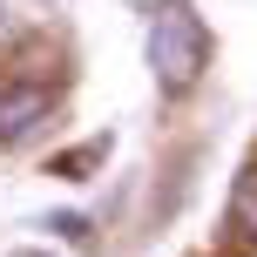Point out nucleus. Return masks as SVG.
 I'll use <instances>...</instances> for the list:
<instances>
[{
  "instance_id": "obj_1",
  "label": "nucleus",
  "mask_w": 257,
  "mask_h": 257,
  "mask_svg": "<svg viewBox=\"0 0 257 257\" xmlns=\"http://www.w3.org/2000/svg\"><path fill=\"white\" fill-rule=\"evenodd\" d=\"M149 68H156V81H163V95H190L196 81H203L210 34H203V21H196L190 7L169 0V7L149 21Z\"/></svg>"
},
{
  "instance_id": "obj_2",
  "label": "nucleus",
  "mask_w": 257,
  "mask_h": 257,
  "mask_svg": "<svg viewBox=\"0 0 257 257\" xmlns=\"http://www.w3.org/2000/svg\"><path fill=\"white\" fill-rule=\"evenodd\" d=\"M48 115H54V95L41 88V81H7V88H0V149L27 142Z\"/></svg>"
},
{
  "instance_id": "obj_3",
  "label": "nucleus",
  "mask_w": 257,
  "mask_h": 257,
  "mask_svg": "<svg viewBox=\"0 0 257 257\" xmlns=\"http://www.w3.org/2000/svg\"><path fill=\"white\" fill-rule=\"evenodd\" d=\"M230 230L257 237V156L244 163V176H237V190H230Z\"/></svg>"
},
{
  "instance_id": "obj_4",
  "label": "nucleus",
  "mask_w": 257,
  "mask_h": 257,
  "mask_svg": "<svg viewBox=\"0 0 257 257\" xmlns=\"http://www.w3.org/2000/svg\"><path fill=\"white\" fill-rule=\"evenodd\" d=\"M102 156H108V136H102V142H81V149H68V156H54V163H48V176H68V183H75L81 169H95Z\"/></svg>"
},
{
  "instance_id": "obj_5",
  "label": "nucleus",
  "mask_w": 257,
  "mask_h": 257,
  "mask_svg": "<svg viewBox=\"0 0 257 257\" xmlns=\"http://www.w3.org/2000/svg\"><path fill=\"white\" fill-rule=\"evenodd\" d=\"M0 21H7V7H0Z\"/></svg>"
}]
</instances>
